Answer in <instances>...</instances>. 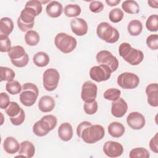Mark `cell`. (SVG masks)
Instances as JSON below:
<instances>
[{"label": "cell", "mask_w": 158, "mask_h": 158, "mask_svg": "<svg viewBox=\"0 0 158 158\" xmlns=\"http://www.w3.org/2000/svg\"><path fill=\"white\" fill-rule=\"evenodd\" d=\"M119 55L129 64L137 65L144 59L143 52L137 49L132 48L128 43H122L118 48Z\"/></svg>", "instance_id": "obj_1"}, {"label": "cell", "mask_w": 158, "mask_h": 158, "mask_svg": "<svg viewBox=\"0 0 158 158\" xmlns=\"http://www.w3.org/2000/svg\"><path fill=\"white\" fill-rule=\"evenodd\" d=\"M57 120L53 115H46L35 122L33 126V133L40 137L46 136L57 125Z\"/></svg>", "instance_id": "obj_2"}, {"label": "cell", "mask_w": 158, "mask_h": 158, "mask_svg": "<svg viewBox=\"0 0 158 158\" xmlns=\"http://www.w3.org/2000/svg\"><path fill=\"white\" fill-rule=\"evenodd\" d=\"M105 135V130L100 125H89L80 133L79 138L88 144H94L101 140Z\"/></svg>", "instance_id": "obj_3"}, {"label": "cell", "mask_w": 158, "mask_h": 158, "mask_svg": "<svg viewBox=\"0 0 158 158\" xmlns=\"http://www.w3.org/2000/svg\"><path fill=\"white\" fill-rule=\"evenodd\" d=\"M96 34L100 39L111 44L117 42L120 37L118 31L106 22H102L98 25Z\"/></svg>", "instance_id": "obj_4"}, {"label": "cell", "mask_w": 158, "mask_h": 158, "mask_svg": "<svg viewBox=\"0 0 158 158\" xmlns=\"http://www.w3.org/2000/svg\"><path fill=\"white\" fill-rule=\"evenodd\" d=\"M38 16L36 11L30 7L25 6L17 19V25L22 31H28L34 26L35 17Z\"/></svg>", "instance_id": "obj_5"}, {"label": "cell", "mask_w": 158, "mask_h": 158, "mask_svg": "<svg viewBox=\"0 0 158 158\" xmlns=\"http://www.w3.org/2000/svg\"><path fill=\"white\" fill-rule=\"evenodd\" d=\"M22 87V92L19 96L21 103L27 107L33 106L36 102L39 94L37 86L32 83H25Z\"/></svg>", "instance_id": "obj_6"}, {"label": "cell", "mask_w": 158, "mask_h": 158, "mask_svg": "<svg viewBox=\"0 0 158 158\" xmlns=\"http://www.w3.org/2000/svg\"><path fill=\"white\" fill-rule=\"evenodd\" d=\"M56 48L62 52L68 54L72 52L76 48L77 42L76 39L65 33H59L54 38Z\"/></svg>", "instance_id": "obj_7"}, {"label": "cell", "mask_w": 158, "mask_h": 158, "mask_svg": "<svg viewBox=\"0 0 158 158\" xmlns=\"http://www.w3.org/2000/svg\"><path fill=\"white\" fill-rule=\"evenodd\" d=\"M60 79L59 72L53 68L44 71L43 75V84L44 89L48 91H54L57 88Z\"/></svg>", "instance_id": "obj_8"}, {"label": "cell", "mask_w": 158, "mask_h": 158, "mask_svg": "<svg viewBox=\"0 0 158 158\" xmlns=\"http://www.w3.org/2000/svg\"><path fill=\"white\" fill-rule=\"evenodd\" d=\"M97 62L99 65H106L111 70L112 72L117 70L118 67V61L116 57L107 50L99 51L96 56Z\"/></svg>", "instance_id": "obj_9"}, {"label": "cell", "mask_w": 158, "mask_h": 158, "mask_svg": "<svg viewBox=\"0 0 158 158\" xmlns=\"http://www.w3.org/2000/svg\"><path fill=\"white\" fill-rule=\"evenodd\" d=\"M139 83L137 75L131 72H123L118 77L117 84L122 88L131 89L136 88Z\"/></svg>", "instance_id": "obj_10"}, {"label": "cell", "mask_w": 158, "mask_h": 158, "mask_svg": "<svg viewBox=\"0 0 158 158\" xmlns=\"http://www.w3.org/2000/svg\"><path fill=\"white\" fill-rule=\"evenodd\" d=\"M112 73L110 68L106 65H95L91 68L89 77L96 82H101L109 80Z\"/></svg>", "instance_id": "obj_11"}, {"label": "cell", "mask_w": 158, "mask_h": 158, "mask_svg": "<svg viewBox=\"0 0 158 158\" xmlns=\"http://www.w3.org/2000/svg\"><path fill=\"white\" fill-rule=\"evenodd\" d=\"M98 87L91 81H85L81 87V98L85 102H90L95 100L97 96Z\"/></svg>", "instance_id": "obj_12"}, {"label": "cell", "mask_w": 158, "mask_h": 158, "mask_svg": "<svg viewBox=\"0 0 158 158\" xmlns=\"http://www.w3.org/2000/svg\"><path fill=\"white\" fill-rule=\"evenodd\" d=\"M104 153L109 157H120L123 152V146L114 141H107L103 146Z\"/></svg>", "instance_id": "obj_13"}, {"label": "cell", "mask_w": 158, "mask_h": 158, "mask_svg": "<svg viewBox=\"0 0 158 158\" xmlns=\"http://www.w3.org/2000/svg\"><path fill=\"white\" fill-rule=\"evenodd\" d=\"M128 125L133 130L143 128L146 123L144 116L138 112H132L127 117Z\"/></svg>", "instance_id": "obj_14"}, {"label": "cell", "mask_w": 158, "mask_h": 158, "mask_svg": "<svg viewBox=\"0 0 158 158\" xmlns=\"http://www.w3.org/2000/svg\"><path fill=\"white\" fill-rule=\"evenodd\" d=\"M70 28L72 32L77 36H83L88 32V24L81 18H73L70 20Z\"/></svg>", "instance_id": "obj_15"}, {"label": "cell", "mask_w": 158, "mask_h": 158, "mask_svg": "<svg viewBox=\"0 0 158 158\" xmlns=\"http://www.w3.org/2000/svg\"><path fill=\"white\" fill-rule=\"evenodd\" d=\"M128 109L126 101L122 98L112 101L111 106V113L116 118H121L125 115Z\"/></svg>", "instance_id": "obj_16"}, {"label": "cell", "mask_w": 158, "mask_h": 158, "mask_svg": "<svg viewBox=\"0 0 158 158\" xmlns=\"http://www.w3.org/2000/svg\"><path fill=\"white\" fill-rule=\"evenodd\" d=\"M146 94L148 104L156 107L158 106V85L157 83H150L146 88Z\"/></svg>", "instance_id": "obj_17"}, {"label": "cell", "mask_w": 158, "mask_h": 158, "mask_svg": "<svg viewBox=\"0 0 158 158\" xmlns=\"http://www.w3.org/2000/svg\"><path fill=\"white\" fill-rule=\"evenodd\" d=\"M35 152V148L33 144L29 141H23L20 144L19 156L26 158L33 157Z\"/></svg>", "instance_id": "obj_18"}, {"label": "cell", "mask_w": 158, "mask_h": 158, "mask_svg": "<svg viewBox=\"0 0 158 158\" xmlns=\"http://www.w3.org/2000/svg\"><path fill=\"white\" fill-rule=\"evenodd\" d=\"M55 107V101L51 96H42L38 102V108L42 112H51Z\"/></svg>", "instance_id": "obj_19"}, {"label": "cell", "mask_w": 158, "mask_h": 158, "mask_svg": "<svg viewBox=\"0 0 158 158\" xmlns=\"http://www.w3.org/2000/svg\"><path fill=\"white\" fill-rule=\"evenodd\" d=\"M58 136L64 141H69L73 137V128L69 122L62 123L57 130Z\"/></svg>", "instance_id": "obj_20"}, {"label": "cell", "mask_w": 158, "mask_h": 158, "mask_svg": "<svg viewBox=\"0 0 158 158\" xmlns=\"http://www.w3.org/2000/svg\"><path fill=\"white\" fill-rule=\"evenodd\" d=\"M46 12L47 14L52 18L59 17L63 12V6L61 3L57 1H50L46 6Z\"/></svg>", "instance_id": "obj_21"}, {"label": "cell", "mask_w": 158, "mask_h": 158, "mask_svg": "<svg viewBox=\"0 0 158 158\" xmlns=\"http://www.w3.org/2000/svg\"><path fill=\"white\" fill-rule=\"evenodd\" d=\"M3 148L7 154H14L19 151L20 144L15 138L8 136L3 142Z\"/></svg>", "instance_id": "obj_22"}, {"label": "cell", "mask_w": 158, "mask_h": 158, "mask_svg": "<svg viewBox=\"0 0 158 158\" xmlns=\"http://www.w3.org/2000/svg\"><path fill=\"white\" fill-rule=\"evenodd\" d=\"M125 128L123 124L118 122H111L108 126V133L113 138H120L123 135Z\"/></svg>", "instance_id": "obj_23"}, {"label": "cell", "mask_w": 158, "mask_h": 158, "mask_svg": "<svg viewBox=\"0 0 158 158\" xmlns=\"http://www.w3.org/2000/svg\"><path fill=\"white\" fill-rule=\"evenodd\" d=\"M14 30V22L7 17L1 18L0 20V35L9 36Z\"/></svg>", "instance_id": "obj_24"}, {"label": "cell", "mask_w": 158, "mask_h": 158, "mask_svg": "<svg viewBox=\"0 0 158 158\" xmlns=\"http://www.w3.org/2000/svg\"><path fill=\"white\" fill-rule=\"evenodd\" d=\"M7 54L10 59V61L20 60L28 55L24 48L21 46H12L8 52Z\"/></svg>", "instance_id": "obj_25"}, {"label": "cell", "mask_w": 158, "mask_h": 158, "mask_svg": "<svg viewBox=\"0 0 158 158\" xmlns=\"http://www.w3.org/2000/svg\"><path fill=\"white\" fill-rule=\"evenodd\" d=\"M49 60L50 59L48 54L43 51L36 52L33 57V63L40 67H44L48 65Z\"/></svg>", "instance_id": "obj_26"}, {"label": "cell", "mask_w": 158, "mask_h": 158, "mask_svg": "<svg viewBox=\"0 0 158 158\" xmlns=\"http://www.w3.org/2000/svg\"><path fill=\"white\" fill-rule=\"evenodd\" d=\"M127 30L131 36H138L143 30L142 23L141 21L136 19L132 20L129 22L127 26Z\"/></svg>", "instance_id": "obj_27"}, {"label": "cell", "mask_w": 158, "mask_h": 158, "mask_svg": "<svg viewBox=\"0 0 158 158\" xmlns=\"http://www.w3.org/2000/svg\"><path fill=\"white\" fill-rule=\"evenodd\" d=\"M122 9L130 14H136L139 12V6L135 1L127 0L122 2Z\"/></svg>", "instance_id": "obj_28"}, {"label": "cell", "mask_w": 158, "mask_h": 158, "mask_svg": "<svg viewBox=\"0 0 158 158\" xmlns=\"http://www.w3.org/2000/svg\"><path fill=\"white\" fill-rule=\"evenodd\" d=\"M40 40V35L35 30H29L25 35V41L28 46H36L39 43Z\"/></svg>", "instance_id": "obj_29"}, {"label": "cell", "mask_w": 158, "mask_h": 158, "mask_svg": "<svg viewBox=\"0 0 158 158\" xmlns=\"http://www.w3.org/2000/svg\"><path fill=\"white\" fill-rule=\"evenodd\" d=\"M64 14L68 17H75L81 14V9L78 4H67L64 7Z\"/></svg>", "instance_id": "obj_30"}, {"label": "cell", "mask_w": 158, "mask_h": 158, "mask_svg": "<svg viewBox=\"0 0 158 158\" xmlns=\"http://www.w3.org/2000/svg\"><path fill=\"white\" fill-rule=\"evenodd\" d=\"M15 77L14 71L7 67H0V81H11Z\"/></svg>", "instance_id": "obj_31"}, {"label": "cell", "mask_w": 158, "mask_h": 158, "mask_svg": "<svg viewBox=\"0 0 158 158\" xmlns=\"http://www.w3.org/2000/svg\"><path fill=\"white\" fill-rule=\"evenodd\" d=\"M6 89L10 94L15 95L20 93L22 91V87L18 81L13 80L7 82Z\"/></svg>", "instance_id": "obj_32"}, {"label": "cell", "mask_w": 158, "mask_h": 158, "mask_svg": "<svg viewBox=\"0 0 158 158\" xmlns=\"http://www.w3.org/2000/svg\"><path fill=\"white\" fill-rule=\"evenodd\" d=\"M150 154L144 148H135L131 149L129 154L130 158H149Z\"/></svg>", "instance_id": "obj_33"}, {"label": "cell", "mask_w": 158, "mask_h": 158, "mask_svg": "<svg viewBox=\"0 0 158 158\" xmlns=\"http://www.w3.org/2000/svg\"><path fill=\"white\" fill-rule=\"evenodd\" d=\"M146 27L150 31H157L158 30V15H151L146 22Z\"/></svg>", "instance_id": "obj_34"}, {"label": "cell", "mask_w": 158, "mask_h": 158, "mask_svg": "<svg viewBox=\"0 0 158 158\" xmlns=\"http://www.w3.org/2000/svg\"><path fill=\"white\" fill-rule=\"evenodd\" d=\"M121 95V91L117 88H109L107 89L103 94L104 99L106 100L114 101L118 99Z\"/></svg>", "instance_id": "obj_35"}, {"label": "cell", "mask_w": 158, "mask_h": 158, "mask_svg": "<svg viewBox=\"0 0 158 158\" xmlns=\"http://www.w3.org/2000/svg\"><path fill=\"white\" fill-rule=\"evenodd\" d=\"M124 14L122 10L119 8L112 9L109 14V20L113 23H118L123 18Z\"/></svg>", "instance_id": "obj_36"}, {"label": "cell", "mask_w": 158, "mask_h": 158, "mask_svg": "<svg viewBox=\"0 0 158 158\" xmlns=\"http://www.w3.org/2000/svg\"><path fill=\"white\" fill-rule=\"evenodd\" d=\"M20 110L21 107L19 106V105L16 102L12 101L5 109V111L8 116L10 117H14L20 112Z\"/></svg>", "instance_id": "obj_37"}, {"label": "cell", "mask_w": 158, "mask_h": 158, "mask_svg": "<svg viewBox=\"0 0 158 158\" xmlns=\"http://www.w3.org/2000/svg\"><path fill=\"white\" fill-rule=\"evenodd\" d=\"M11 48V41L9 36L0 35V51L1 52H8Z\"/></svg>", "instance_id": "obj_38"}, {"label": "cell", "mask_w": 158, "mask_h": 158, "mask_svg": "<svg viewBox=\"0 0 158 158\" xmlns=\"http://www.w3.org/2000/svg\"><path fill=\"white\" fill-rule=\"evenodd\" d=\"M98 108V105L96 100L90 102H85L83 105L84 111L86 114H88V115L94 114L97 112Z\"/></svg>", "instance_id": "obj_39"}, {"label": "cell", "mask_w": 158, "mask_h": 158, "mask_svg": "<svg viewBox=\"0 0 158 158\" xmlns=\"http://www.w3.org/2000/svg\"><path fill=\"white\" fill-rule=\"evenodd\" d=\"M146 44L152 50H157L158 49V35L157 34H152L146 38Z\"/></svg>", "instance_id": "obj_40"}, {"label": "cell", "mask_w": 158, "mask_h": 158, "mask_svg": "<svg viewBox=\"0 0 158 158\" xmlns=\"http://www.w3.org/2000/svg\"><path fill=\"white\" fill-rule=\"evenodd\" d=\"M25 118V114L24 110L21 108L20 112L14 117H10V120L12 125L15 126L20 125L24 122Z\"/></svg>", "instance_id": "obj_41"}, {"label": "cell", "mask_w": 158, "mask_h": 158, "mask_svg": "<svg viewBox=\"0 0 158 158\" xmlns=\"http://www.w3.org/2000/svg\"><path fill=\"white\" fill-rule=\"evenodd\" d=\"M25 6L30 7L32 9H33L37 13L38 15H39L41 13L43 10L42 4L40 1H37V0H32V1H27Z\"/></svg>", "instance_id": "obj_42"}, {"label": "cell", "mask_w": 158, "mask_h": 158, "mask_svg": "<svg viewBox=\"0 0 158 158\" xmlns=\"http://www.w3.org/2000/svg\"><path fill=\"white\" fill-rule=\"evenodd\" d=\"M89 10L93 13H99L104 9V4L99 1H93L89 6Z\"/></svg>", "instance_id": "obj_43"}, {"label": "cell", "mask_w": 158, "mask_h": 158, "mask_svg": "<svg viewBox=\"0 0 158 158\" xmlns=\"http://www.w3.org/2000/svg\"><path fill=\"white\" fill-rule=\"evenodd\" d=\"M9 95L4 92L0 93V107L1 109H6L10 104Z\"/></svg>", "instance_id": "obj_44"}, {"label": "cell", "mask_w": 158, "mask_h": 158, "mask_svg": "<svg viewBox=\"0 0 158 158\" xmlns=\"http://www.w3.org/2000/svg\"><path fill=\"white\" fill-rule=\"evenodd\" d=\"M28 61H29V57H28V55H27L25 57H24L23 58L20 60H12L11 61V62L14 66L21 68V67H25L28 64Z\"/></svg>", "instance_id": "obj_45"}, {"label": "cell", "mask_w": 158, "mask_h": 158, "mask_svg": "<svg viewBox=\"0 0 158 158\" xmlns=\"http://www.w3.org/2000/svg\"><path fill=\"white\" fill-rule=\"evenodd\" d=\"M157 143H158V133H156L154 137H152L149 141V148L154 153H157Z\"/></svg>", "instance_id": "obj_46"}, {"label": "cell", "mask_w": 158, "mask_h": 158, "mask_svg": "<svg viewBox=\"0 0 158 158\" xmlns=\"http://www.w3.org/2000/svg\"><path fill=\"white\" fill-rule=\"evenodd\" d=\"M92 123L90 122H88V121H83L81 122L78 126H77V135L78 136H79L81 131L87 126L89 125H91Z\"/></svg>", "instance_id": "obj_47"}, {"label": "cell", "mask_w": 158, "mask_h": 158, "mask_svg": "<svg viewBox=\"0 0 158 158\" xmlns=\"http://www.w3.org/2000/svg\"><path fill=\"white\" fill-rule=\"evenodd\" d=\"M120 0H106V2L108 6L112 7V6H117V4H118L120 3Z\"/></svg>", "instance_id": "obj_48"}, {"label": "cell", "mask_w": 158, "mask_h": 158, "mask_svg": "<svg viewBox=\"0 0 158 158\" xmlns=\"http://www.w3.org/2000/svg\"><path fill=\"white\" fill-rule=\"evenodd\" d=\"M148 4H149V6L152 8H156L157 9L158 7V1L156 0V1H148Z\"/></svg>", "instance_id": "obj_49"}]
</instances>
